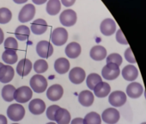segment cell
Masks as SVG:
<instances>
[{
    "label": "cell",
    "instance_id": "6da1fadb",
    "mask_svg": "<svg viewBox=\"0 0 146 124\" xmlns=\"http://www.w3.org/2000/svg\"><path fill=\"white\" fill-rule=\"evenodd\" d=\"M7 116L13 121H21L25 115V109L22 104H11L7 109Z\"/></svg>",
    "mask_w": 146,
    "mask_h": 124
},
{
    "label": "cell",
    "instance_id": "7a4b0ae2",
    "mask_svg": "<svg viewBox=\"0 0 146 124\" xmlns=\"http://www.w3.org/2000/svg\"><path fill=\"white\" fill-rule=\"evenodd\" d=\"M29 84L32 90L36 93H42L46 91L47 88V80L41 74L34 75L31 78Z\"/></svg>",
    "mask_w": 146,
    "mask_h": 124
},
{
    "label": "cell",
    "instance_id": "3957f363",
    "mask_svg": "<svg viewBox=\"0 0 146 124\" xmlns=\"http://www.w3.org/2000/svg\"><path fill=\"white\" fill-rule=\"evenodd\" d=\"M33 97V91L29 86H21L16 89L14 93V99L19 103H25Z\"/></svg>",
    "mask_w": 146,
    "mask_h": 124
},
{
    "label": "cell",
    "instance_id": "277c9868",
    "mask_svg": "<svg viewBox=\"0 0 146 124\" xmlns=\"http://www.w3.org/2000/svg\"><path fill=\"white\" fill-rule=\"evenodd\" d=\"M68 40V32L64 28H57L51 34V41L55 46H62Z\"/></svg>",
    "mask_w": 146,
    "mask_h": 124
},
{
    "label": "cell",
    "instance_id": "5b68a950",
    "mask_svg": "<svg viewBox=\"0 0 146 124\" xmlns=\"http://www.w3.org/2000/svg\"><path fill=\"white\" fill-rule=\"evenodd\" d=\"M120 73V70L119 66L113 63H107V65L103 67L102 71V77L107 80H113L119 77Z\"/></svg>",
    "mask_w": 146,
    "mask_h": 124
},
{
    "label": "cell",
    "instance_id": "8992f818",
    "mask_svg": "<svg viewBox=\"0 0 146 124\" xmlns=\"http://www.w3.org/2000/svg\"><path fill=\"white\" fill-rule=\"evenodd\" d=\"M77 13L73 10H65L59 16V21L65 27H71L77 23Z\"/></svg>",
    "mask_w": 146,
    "mask_h": 124
},
{
    "label": "cell",
    "instance_id": "52a82bcc",
    "mask_svg": "<svg viewBox=\"0 0 146 124\" xmlns=\"http://www.w3.org/2000/svg\"><path fill=\"white\" fill-rule=\"evenodd\" d=\"M35 15V7L31 5L28 4L24 5L19 12L18 19L21 23H28L30 22Z\"/></svg>",
    "mask_w": 146,
    "mask_h": 124
},
{
    "label": "cell",
    "instance_id": "ba28073f",
    "mask_svg": "<svg viewBox=\"0 0 146 124\" xmlns=\"http://www.w3.org/2000/svg\"><path fill=\"white\" fill-rule=\"evenodd\" d=\"M36 52L41 58L46 59L53 53V47L47 41H40L36 46Z\"/></svg>",
    "mask_w": 146,
    "mask_h": 124
},
{
    "label": "cell",
    "instance_id": "9c48e42d",
    "mask_svg": "<svg viewBox=\"0 0 146 124\" xmlns=\"http://www.w3.org/2000/svg\"><path fill=\"white\" fill-rule=\"evenodd\" d=\"M86 78L85 71L81 67H74L69 73V79L72 84L79 85L84 81Z\"/></svg>",
    "mask_w": 146,
    "mask_h": 124
},
{
    "label": "cell",
    "instance_id": "30bf717a",
    "mask_svg": "<svg viewBox=\"0 0 146 124\" xmlns=\"http://www.w3.org/2000/svg\"><path fill=\"white\" fill-rule=\"evenodd\" d=\"M120 117L119 112L114 108H108L105 109L102 115V119L108 124H115L119 121Z\"/></svg>",
    "mask_w": 146,
    "mask_h": 124
},
{
    "label": "cell",
    "instance_id": "8fae6325",
    "mask_svg": "<svg viewBox=\"0 0 146 124\" xmlns=\"http://www.w3.org/2000/svg\"><path fill=\"white\" fill-rule=\"evenodd\" d=\"M108 102L113 107H121L126 102V94L121 91H115L110 94Z\"/></svg>",
    "mask_w": 146,
    "mask_h": 124
},
{
    "label": "cell",
    "instance_id": "7c38bea8",
    "mask_svg": "<svg viewBox=\"0 0 146 124\" xmlns=\"http://www.w3.org/2000/svg\"><path fill=\"white\" fill-rule=\"evenodd\" d=\"M64 94V89L60 85H52L46 90V97L51 101L59 100Z\"/></svg>",
    "mask_w": 146,
    "mask_h": 124
},
{
    "label": "cell",
    "instance_id": "4fadbf2b",
    "mask_svg": "<svg viewBox=\"0 0 146 124\" xmlns=\"http://www.w3.org/2000/svg\"><path fill=\"white\" fill-rule=\"evenodd\" d=\"M15 76V71L12 67L4 65L0 68V82L3 84L10 83Z\"/></svg>",
    "mask_w": 146,
    "mask_h": 124
},
{
    "label": "cell",
    "instance_id": "5bb4252c",
    "mask_svg": "<svg viewBox=\"0 0 146 124\" xmlns=\"http://www.w3.org/2000/svg\"><path fill=\"white\" fill-rule=\"evenodd\" d=\"M100 29L102 35L106 36L112 35L116 30V23L111 18H107L103 20L100 25Z\"/></svg>",
    "mask_w": 146,
    "mask_h": 124
},
{
    "label": "cell",
    "instance_id": "9a60e30c",
    "mask_svg": "<svg viewBox=\"0 0 146 124\" xmlns=\"http://www.w3.org/2000/svg\"><path fill=\"white\" fill-rule=\"evenodd\" d=\"M33 67L32 62L29 59H23L19 61L17 67V72L21 77H25L31 72Z\"/></svg>",
    "mask_w": 146,
    "mask_h": 124
},
{
    "label": "cell",
    "instance_id": "2e32d148",
    "mask_svg": "<svg viewBox=\"0 0 146 124\" xmlns=\"http://www.w3.org/2000/svg\"><path fill=\"white\" fill-rule=\"evenodd\" d=\"M143 92V88L141 84L137 82H132L126 87V94L131 98H138Z\"/></svg>",
    "mask_w": 146,
    "mask_h": 124
},
{
    "label": "cell",
    "instance_id": "e0dca14e",
    "mask_svg": "<svg viewBox=\"0 0 146 124\" xmlns=\"http://www.w3.org/2000/svg\"><path fill=\"white\" fill-rule=\"evenodd\" d=\"M29 111L34 115H41L46 110V103L40 98L33 99L29 104Z\"/></svg>",
    "mask_w": 146,
    "mask_h": 124
},
{
    "label": "cell",
    "instance_id": "ac0fdd59",
    "mask_svg": "<svg viewBox=\"0 0 146 124\" xmlns=\"http://www.w3.org/2000/svg\"><path fill=\"white\" fill-rule=\"evenodd\" d=\"M54 121L57 124H69L70 121V114L66 109L59 108L55 113Z\"/></svg>",
    "mask_w": 146,
    "mask_h": 124
},
{
    "label": "cell",
    "instance_id": "d6986e66",
    "mask_svg": "<svg viewBox=\"0 0 146 124\" xmlns=\"http://www.w3.org/2000/svg\"><path fill=\"white\" fill-rule=\"evenodd\" d=\"M54 69L59 74H64L70 70V62L65 58H58L54 62Z\"/></svg>",
    "mask_w": 146,
    "mask_h": 124
},
{
    "label": "cell",
    "instance_id": "ffe728a7",
    "mask_svg": "<svg viewBox=\"0 0 146 124\" xmlns=\"http://www.w3.org/2000/svg\"><path fill=\"white\" fill-rule=\"evenodd\" d=\"M81 46L78 42H70L65 47V54L70 59H76L81 53Z\"/></svg>",
    "mask_w": 146,
    "mask_h": 124
},
{
    "label": "cell",
    "instance_id": "44dd1931",
    "mask_svg": "<svg viewBox=\"0 0 146 124\" xmlns=\"http://www.w3.org/2000/svg\"><path fill=\"white\" fill-rule=\"evenodd\" d=\"M95 100L94 95L90 91H83L78 95V101L80 104L84 107H90L93 104Z\"/></svg>",
    "mask_w": 146,
    "mask_h": 124
},
{
    "label": "cell",
    "instance_id": "7402d4cb",
    "mask_svg": "<svg viewBox=\"0 0 146 124\" xmlns=\"http://www.w3.org/2000/svg\"><path fill=\"white\" fill-rule=\"evenodd\" d=\"M47 23L44 19H36L31 24V30L35 35H42L47 29Z\"/></svg>",
    "mask_w": 146,
    "mask_h": 124
},
{
    "label": "cell",
    "instance_id": "603a6c76",
    "mask_svg": "<svg viewBox=\"0 0 146 124\" xmlns=\"http://www.w3.org/2000/svg\"><path fill=\"white\" fill-rule=\"evenodd\" d=\"M90 54L94 60L100 61L107 57V49L102 46H95L91 48Z\"/></svg>",
    "mask_w": 146,
    "mask_h": 124
},
{
    "label": "cell",
    "instance_id": "cb8c5ba5",
    "mask_svg": "<svg viewBox=\"0 0 146 124\" xmlns=\"http://www.w3.org/2000/svg\"><path fill=\"white\" fill-rule=\"evenodd\" d=\"M137 76H138V71L132 65H128L125 67L124 69L122 70V77L127 81H133L137 78Z\"/></svg>",
    "mask_w": 146,
    "mask_h": 124
},
{
    "label": "cell",
    "instance_id": "d4e9b609",
    "mask_svg": "<svg viewBox=\"0 0 146 124\" xmlns=\"http://www.w3.org/2000/svg\"><path fill=\"white\" fill-rule=\"evenodd\" d=\"M94 91V93L95 95L99 97V98H102V97H107L109 93H110V91H111V87L110 85L106 83V82H101L99 83L96 87L95 89L93 90Z\"/></svg>",
    "mask_w": 146,
    "mask_h": 124
},
{
    "label": "cell",
    "instance_id": "484cf974",
    "mask_svg": "<svg viewBox=\"0 0 146 124\" xmlns=\"http://www.w3.org/2000/svg\"><path fill=\"white\" fill-rule=\"evenodd\" d=\"M17 59H18V56L15 50L6 49L2 54V59L4 60V62H5V63H7L8 65L15 64L17 61Z\"/></svg>",
    "mask_w": 146,
    "mask_h": 124
},
{
    "label": "cell",
    "instance_id": "4316f807",
    "mask_svg": "<svg viewBox=\"0 0 146 124\" xmlns=\"http://www.w3.org/2000/svg\"><path fill=\"white\" fill-rule=\"evenodd\" d=\"M46 12L51 16L57 15L61 9V3L59 0H49L46 5Z\"/></svg>",
    "mask_w": 146,
    "mask_h": 124
},
{
    "label": "cell",
    "instance_id": "83f0119b",
    "mask_svg": "<svg viewBox=\"0 0 146 124\" xmlns=\"http://www.w3.org/2000/svg\"><path fill=\"white\" fill-rule=\"evenodd\" d=\"M15 35L19 41H26L30 35V29L28 26H18L15 30Z\"/></svg>",
    "mask_w": 146,
    "mask_h": 124
},
{
    "label": "cell",
    "instance_id": "f1b7e54d",
    "mask_svg": "<svg viewBox=\"0 0 146 124\" xmlns=\"http://www.w3.org/2000/svg\"><path fill=\"white\" fill-rule=\"evenodd\" d=\"M16 88L12 85H6L2 89V97L6 102H12L14 100V93Z\"/></svg>",
    "mask_w": 146,
    "mask_h": 124
},
{
    "label": "cell",
    "instance_id": "f546056e",
    "mask_svg": "<svg viewBox=\"0 0 146 124\" xmlns=\"http://www.w3.org/2000/svg\"><path fill=\"white\" fill-rule=\"evenodd\" d=\"M84 124H102V116L96 112H90L84 118Z\"/></svg>",
    "mask_w": 146,
    "mask_h": 124
},
{
    "label": "cell",
    "instance_id": "4dcf8cb0",
    "mask_svg": "<svg viewBox=\"0 0 146 124\" xmlns=\"http://www.w3.org/2000/svg\"><path fill=\"white\" fill-rule=\"evenodd\" d=\"M102 80V77L97 74V73H90L88 77H87V79H86V84H87V86L90 89V90H94L95 87L99 84L101 83Z\"/></svg>",
    "mask_w": 146,
    "mask_h": 124
},
{
    "label": "cell",
    "instance_id": "1f68e13d",
    "mask_svg": "<svg viewBox=\"0 0 146 124\" xmlns=\"http://www.w3.org/2000/svg\"><path fill=\"white\" fill-rule=\"evenodd\" d=\"M48 69V64L45 59H38L34 64V70L38 73L41 74Z\"/></svg>",
    "mask_w": 146,
    "mask_h": 124
},
{
    "label": "cell",
    "instance_id": "d6a6232c",
    "mask_svg": "<svg viewBox=\"0 0 146 124\" xmlns=\"http://www.w3.org/2000/svg\"><path fill=\"white\" fill-rule=\"evenodd\" d=\"M12 17V13L8 8H0V23H8Z\"/></svg>",
    "mask_w": 146,
    "mask_h": 124
},
{
    "label": "cell",
    "instance_id": "836d02e7",
    "mask_svg": "<svg viewBox=\"0 0 146 124\" xmlns=\"http://www.w3.org/2000/svg\"><path fill=\"white\" fill-rule=\"evenodd\" d=\"M107 63H113L119 67L122 64V57L119 53H111L107 58Z\"/></svg>",
    "mask_w": 146,
    "mask_h": 124
},
{
    "label": "cell",
    "instance_id": "e575fe53",
    "mask_svg": "<svg viewBox=\"0 0 146 124\" xmlns=\"http://www.w3.org/2000/svg\"><path fill=\"white\" fill-rule=\"evenodd\" d=\"M5 47L6 49H11L17 51L18 48V43L17 41L14 37H8L5 41Z\"/></svg>",
    "mask_w": 146,
    "mask_h": 124
},
{
    "label": "cell",
    "instance_id": "d590c367",
    "mask_svg": "<svg viewBox=\"0 0 146 124\" xmlns=\"http://www.w3.org/2000/svg\"><path fill=\"white\" fill-rule=\"evenodd\" d=\"M60 107L58 106V105H51L47 108L46 109V116L49 120L51 121H54V115H55V113L56 111L59 109Z\"/></svg>",
    "mask_w": 146,
    "mask_h": 124
},
{
    "label": "cell",
    "instance_id": "8d00e7d4",
    "mask_svg": "<svg viewBox=\"0 0 146 124\" xmlns=\"http://www.w3.org/2000/svg\"><path fill=\"white\" fill-rule=\"evenodd\" d=\"M125 59L129 62V63H136V59L132 53V51H131V47H128L125 52Z\"/></svg>",
    "mask_w": 146,
    "mask_h": 124
},
{
    "label": "cell",
    "instance_id": "74e56055",
    "mask_svg": "<svg viewBox=\"0 0 146 124\" xmlns=\"http://www.w3.org/2000/svg\"><path fill=\"white\" fill-rule=\"evenodd\" d=\"M116 40H117V41H118L119 43H120V44H124V45H127V44H128L127 40L125 39V35H124V34H123V32H122L121 29H119V30L117 31V34H116Z\"/></svg>",
    "mask_w": 146,
    "mask_h": 124
},
{
    "label": "cell",
    "instance_id": "f35d334b",
    "mask_svg": "<svg viewBox=\"0 0 146 124\" xmlns=\"http://www.w3.org/2000/svg\"><path fill=\"white\" fill-rule=\"evenodd\" d=\"M62 5H64L65 7H70L75 4L76 0H61Z\"/></svg>",
    "mask_w": 146,
    "mask_h": 124
},
{
    "label": "cell",
    "instance_id": "ab89813d",
    "mask_svg": "<svg viewBox=\"0 0 146 124\" xmlns=\"http://www.w3.org/2000/svg\"><path fill=\"white\" fill-rule=\"evenodd\" d=\"M70 124H84V119H83V118H80V117L75 118V119H73V120L71 121Z\"/></svg>",
    "mask_w": 146,
    "mask_h": 124
},
{
    "label": "cell",
    "instance_id": "60d3db41",
    "mask_svg": "<svg viewBox=\"0 0 146 124\" xmlns=\"http://www.w3.org/2000/svg\"><path fill=\"white\" fill-rule=\"evenodd\" d=\"M0 124H8V120L4 115H0Z\"/></svg>",
    "mask_w": 146,
    "mask_h": 124
},
{
    "label": "cell",
    "instance_id": "b9f144b4",
    "mask_svg": "<svg viewBox=\"0 0 146 124\" xmlns=\"http://www.w3.org/2000/svg\"><path fill=\"white\" fill-rule=\"evenodd\" d=\"M33 1V3H35V5H43V4H45L47 0H32Z\"/></svg>",
    "mask_w": 146,
    "mask_h": 124
},
{
    "label": "cell",
    "instance_id": "7bdbcfd3",
    "mask_svg": "<svg viewBox=\"0 0 146 124\" xmlns=\"http://www.w3.org/2000/svg\"><path fill=\"white\" fill-rule=\"evenodd\" d=\"M4 37H5L4 32L1 29H0V44H2L4 42Z\"/></svg>",
    "mask_w": 146,
    "mask_h": 124
},
{
    "label": "cell",
    "instance_id": "ee69618b",
    "mask_svg": "<svg viewBox=\"0 0 146 124\" xmlns=\"http://www.w3.org/2000/svg\"><path fill=\"white\" fill-rule=\"evenodd\" d=\"M13 1L16 4H24V3H26L28 1V0H13Z\"/></svg>",
    "mask_w": 146,
    "mask_h": 124
},
{
    "label": "cell",
    "instance_id": "f6af8a7d",
    "mask_svg": "<svg viewBox=\"0 0 146 124\" xmlns=\"http://www.w3.org/2000/svg\"><path fill=\"white\" fill-rule=\"evenodd\" d=\"M3 66H4V64H3V63H0V68H1Z\"/></svg>",
    "mask_w": 146,
    "mask_h": 124
},
{
    "label": "cell",
    "instance_id": "bcb514c9",
    "mask_svg": "<svg viewBox=\"0 0 146 124\" xmlns=\"http://www.w3.org/2000/svg\"><path fill=\"white\" fill-rule=\"evenodd\" d=\"M46 124H56L55 122H48V123H46Z\"/></svg>",
    "mask_w": 146,
    "mask_h": 124
},
{
    "label": "cell",
    "instance_id": "7dc6e473",
    "mask_svg": "<svg viewBox=\"0 0 146 124\" xmlns=\"http://www.w3.org/2000/svg\"><path fill=\"white\" fill-rule=\"evenodd\" d=\"M141 124H146V122H143V123H141Z\"/></svg>",
    "mask_w": 146,
    "mask_h": 124
},
{
    "label": "cell",
    "instance_id": "c3c4849f",
    "mask_svg": "<svg viewBox=\"0 0 146 124\" xmlns=\"http://www.w3.org/2000/svg\"><path fill=\"white\" fill-rule=\"evenodd\" d=\"M12 124H19V123H12Z\"/></svg>",
    "mask_w": 146,
    "mask_h": 124
}]
</instances>
